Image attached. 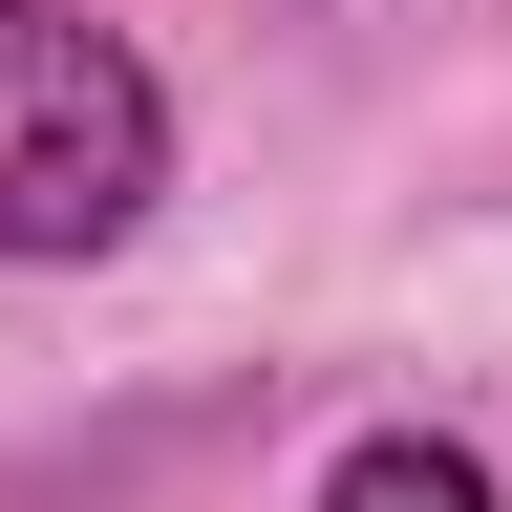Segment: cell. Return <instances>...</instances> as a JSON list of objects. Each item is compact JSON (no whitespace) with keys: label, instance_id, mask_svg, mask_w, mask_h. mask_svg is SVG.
I'll return each instance as SVG.
<instances>
[{"label":"cell","instance_id":"1","mask_svg":"<svg viewBox=\"0 0 512 512\" xmlns=\"http://www.w3.org/2000/svg\"><path fill=\"white\" fill-rule=\"evenodd\" d=\"M171 171V107L150 64L64 0H0V256H107Z\"/></svg>","mask_w":512,"mask_h":512},{"label":"cell","instance_id":"2","mask_svg":"<svg viewBox=\"0 0 512 512\" xmlns=\"http://www.w3.org/2000/svg\"><path fill=\"white\" fill-rule=\"evenodd\" d=\"M320 512H491V470H470L448 427H363L342 470H320Z\"/></svg>","mask_w":512,"mask_h":512}]
</instances>
